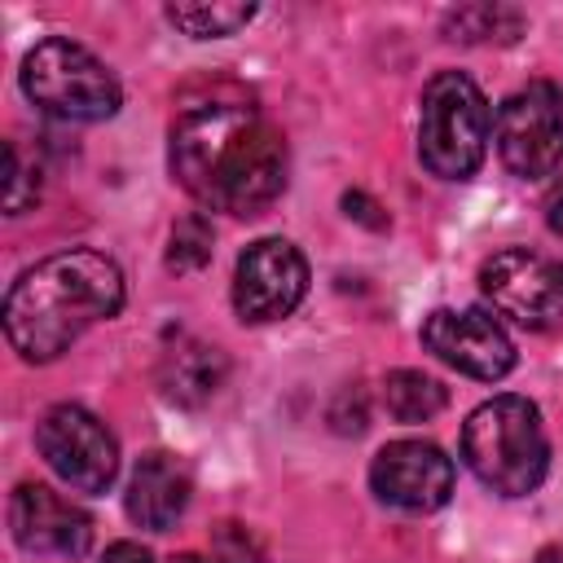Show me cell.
Instances as JSON below:
<instances>
[{
  "mask_svg": "<svg viewBox=\"0 0 563 563\" xmlns=\"http://www.w3.org/2000/svg\"><path fill=\"white\" fill-rule=\"evenodd\" d=\"M101 563H154V559H150V550L136 545V541H114V545L101 554Z\"/></svg>",
  "mask_w": 563,
  "mask_h": 563,
  "instance_id": "21",
  "label": "cell"
},
{
  "mask_svg": "<svg viewBox=\"0 0 563 563\" xmlns=\"http://www.w3.org/2000/svg\"><path fill=\"white\" fill-rule=\"evenodd\" d=\"M532 563H563V545H541Z\"/></svg>",
  "mask_w": 563,
  "mask_h": 563,
  "instance_id": "23",
  "label": "cell"
},
{
  "mask_svg": "<svg viewBox=\"0 0 563 563\" xmlns=\"http://www.w3.org/2000/svg\"><path fill=\"white\" fill-rule=\"evenodd\" d=\"M229 378V361L220 347L211 343H198V339H180L176 347L163 352L158 361V387L172 405L180 409H198L207 405Z\"/></svg>",
  "mask_w": 563,
  "mask_h": 563,
  "instance_id": "14",
  "label": "cell"
},
{
  "mask_svg": "<svg viewBox=\"0 0 563 563\" xmlns=\"http://www.w3.org/2000/svg\"><path fill=\"white\" fill-rule=\"evenodd\" d=\"M9 528L26 554L79 559L92 545V519L48 484H18L9 501Z\"/></svg>",
  "mask_w": 563,
  "mask_h": 563,
  "instance_id": "12",
  "label": "cell"
},
{
  "mask_svg": "<svg viewBox=\"0 0 563 563\" xmlns=\"http://www.w3.org/2000/svg\"><path fill=\"white\" fill-rule=\"evenodd\" d=\"M189 506V471L180 457L154 449L132 466L128 493H123V510L136 528L145 532H167Z\"/></svg>",
  "mask_w": 563,
  "mask_h": 563,
  "instance_id": "13",
  "label": "cell"
},
{
  "mask_svg": "<svg viewBox=\"0 0 563 563\" xmlns=\"http://www.w3.org/2000/svg\"><path fill=\"white\" fill-rule=\"evenodd\" d=\"M523 31V13L506 4H462L444 13V35L457 44H510Z\"/></svg>",
  "mask_w": 563,
  "mask_h": 563,
  "instance_id": "16",
  "label": "cell"
},
{
  "mask_svg": "<svg viewBox=\"0 0 563 563\" xmlns=\"http://www.w3.org/2000/svg\"><path fill=\"white\" fill-rule=\"evenodd\" d=\"M22 92L66 123H101L123 101L110 66L66 35H48L22 57Z\"/></svg>",
  "mask_w": 563,
  "mask_h": 563,
  "instance_id": "5",
  "label": "cell"
},
{
  "mask_svg": "<svg viewBox=\"0 0 563 563\" xmlns=\"http://www.w3.org/2000/svg\"><path fill=\"white\" fill-rule=\"evenodd\" d=\"M545 224L563 238V189H559V194H550V202H545Z\"/></svg>",
  "mask_w": 563,
  "mask_h": 563,
  "instance_id": "22",
  "label": "cell"
},
{
  "mask_svg": "<svg viewBox=\"0 0 563 563\" xmlns=\"http://www.w3.org/2000/svg\"><path fill=\"white\" fill-rule=\"evenodd\" d=\"M383 405L396 422H427L449 405V391L422 369H391L383 383Z\"/></svg>",
  "mask_w": 563,
  "mask_h": 563,
  "instance_id": "15",
  "label": "cell"
},
{
  "mask_svg": "<svg viewBox=\"0 0 563 563\" xmlns=\"http://www.w3.org/2000/svg\"><path fill=\"white\" fill-rule=\"evenodd\" d=\"M488 101L462 70H440L422 88L418 110V158L440 180H466L479 172L488 150Z\"/></svg>",
  "mask_w": 563,
  "mask_h": 563,
  "instance_id": "4",
  "label": "cell"
},
{
  "mask_svg": "<svg viewBox=\"0 0 563 563\" xmlns=\"http://www.w3.org/2000/svg\"><path fill=\"white\" fill-rule=\"evenodd\" d=\"M479 290L493 312L510 317L523 330H550L563 321V264L528 246H506L484 260Z\"/></svg>",
  "mask_w": 563,
  "mask_h": 563,
  "instance_id": "8",
  "label": "cell"
},
{
  "mask_svg": "<svg viewBox=\"0 0 563 563\" xmlns=\"http://www.w3.org/2000/svg\"><path fill=\"white\" fill-rule=\"evenodd\" d=\"M343 207H347V216H356L361 224H369V229H387V216H378V202H374V198H365L361 189L343 194Z\"/></svg>",
  "mask_w": 563,
  "mask_h": 563,
  "instance_id": "20",
  "label": "cell"
},
{
  "mask_svg": "<svg viewBox=\"0 0 563 563\" xmlns=\"http://www.w3.org/2000/svg\"><path fill=\"white\" fill-rule=\"evenodd\" d=\"M172 563H224L220 554H176Z\"/></svg>",
  "mask_w": 563,
  "mask_h": 563,
  "instance_id": "24",
  "label": "cell"
},
{
  "mask_svg": "<svg viewBox=\"0 0 563 563\" xmlns=\"http://www.w3.org/2000/svg\"><path fill=\"white\" fill-rule=\"evenodd\" d=\"M308 295V260L286 238H260L238 255L233 268V308L242 321L264 325L282 321Z\"/></svg>",
  "mask_w": 563,
  "mask_h": 563,
  "instance_id": "9",
  "label": "cell"
},
{
  "mask_svg": "<svg viewBox=\"0 0 563 563\" xmlns=\"http://www.w3.org/2000/svg\"><path fill=\"white\" fill-rule=\"evenodd\" d=\"M40 202V167L22 158L18 141L4 145V211L9 216H22Z\"/></svg>",
  "mask_w": 563,
  "mask_h": 563,
  "instance_id": "19",
  "label": "cell"
},
{
  "mask_svg": "<svg viewBox=\"0 0 563 563\" xmlns=\"http://www.w3.org/2000/svg\"><path fill=\"white\" fill-rule=\"evenodd\" d=\"M211 224L198 216V211H189V216H180L176 224H172V242H167V268L172 273H198L207 260H211Z\"/></svg>",
  "mask_w": 563,
  "mask_h": 563,
  "instance_id": "18",
  "label": "cell"
},
{
  "mask_svg": "<svg viewBox=\"0 0 563 563\" xmlns=\"http://www.w3.org/2000/svg\"><path fill=\"white\" fill-rule=\"evenodd\" d=\"M462 462L471 475L501 493L528 497L550 471V440L528 396H493L462 427Z\"/></svg>",
  "mask_w": 563,
  "mask_h": 563,
  "instance_id": "3",
  "label": "cell"
},
{
  "mask_svg": "<svg viewBox=\"0 0 563 563\" xmlns=\"http://www.w3.org/2000/svg\"><path fill=\"white\" fill-rule=\"evenodd\" d=\"M255 18V4H167V22L194 40H220L242 31Z\"/></svg>",
  "mask_w": 563,
  "mask_h": 563,
  "instance_id": "17",
  "label": "cell"
},
{
  "mask_svg": "<svg viewBox=\"0 0 563 563\" xmlns=\"http://www.w3.org/2000/svg\"><path fill=\"white\" fill-rule=\"evenodd\" d=\"M422 347L479 383H497L515 369V343L484 308H435L422 321Z\"/></svg>",
  "mask_w": 563,
  "mask_h": 563,
  "instance_id": "10",
  "label": "cell"
},
{
  "mask_svg": "<svg viewBox=\"0 0 563 563\" xmlns=\"http://www.w3.org/2000/svg\"><path fill=\"white\" fill-rule=\"evenodd\" d=\"M123 273L110 255L75 246L26 268L4 295V334L22 361H57L88 325L119 317Z\"/></svg>",
  "mask_w": 563,
  "mask_h": 563,
  "instance_id": "2",
  "label": "cell"
},
{
  "mask_svg": "<svg viewBox=\"0 0 563 563\" xmlns=\"http://www.w3.org/2000/svg\"><path fill=\"white\" fill-rule=\"evenodd\" d=\"M369 488L396 510L431 515L453 497V462L431 440H391L369 462Z\"/></svg>",
  "mask_w": 563,
  "mask_h": 563,
  "instance_id": "11",
  "label": "cell"
},
{
  "mask_svg": "<svg viewBox=\"0 0 563 563\" xmlns=\"http://www.w3.org/2000/svg\"><path fill=\"white\" fill-rule=\"evenodd\" d=\"M35 449L75 493H106L119 475V444L110 427L84 405H53L35 427Z\"/></svg>",
  "mask_w": 563,
  "mask_h": 563,
  "instance_id": "7",
  "label": "cell"
},
{
  "mask_svg": "<svg viewBox=\"0 0 563 563\" xmlns=\"http://www.w3.org/2000/svg\"><path fill=\"white\" fill-rule=\"evenodd\" d=\"M497 154L519 180H541L563 163V84L532 79L501 101Z\"/></svg>",
  "mask_w": 563,
  "mask_h": 563,
  "instance_id": "6",
  "label": "cell"
},
{
  "mask_svg": "<svg viewBox=\"0 0 563 563\" xmlns=\"http://www.w3.org/2000/svg\"><path fill=\"white\" fill-rule=\"evenodd\" d=\"M167 163L189 198L229 216H260L273 207L290 172L282 128L246 101L189 106L172 128Z\"/></svg>",
  "mask_w": 563,
  "mask_h": 563,
  "instance_id": "1",
  "label": "cell"
}]
</instances>
